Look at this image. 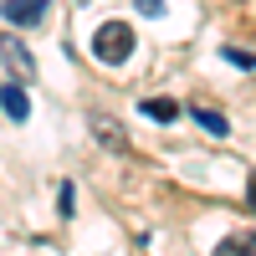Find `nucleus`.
I'll return each mask as SVG.
<instances>
[{
  "label": "nucleus",
  "instance_id": "obj_1",
  "mask_svg": "<svg viewBox=\"0 0 256 256\" xmlns=\"http://www.w3.org/2000/svg\"><path fill=\"white\" fill-rule=\"evenodd\" d=\"M128 52H134V26H123V20L98 26V36H92V56L102 62V67H118V62H128Z\"/></svg>",
  "mask_w": 256,
  "mask_h": 256
},
{
  "label": "nucleus",
  "instance_id": "obj_2",
  "mask_svg": "<svg viewBox=\"0 0 256 256\" xmlns=\"http://www.w3.org/2000/svg\"><path fill=\"white\" fill-rule=\"evenodd\" d=\"M0 16H6L10 26H41V20H46V0H6Z\"/></svg>",
  "mask_w": 256,
  "mask_h": 256
},
{
  "label": "nucleus",
  "instance_id": "obj_3",
  "mask_svg": "<svg viewBox=\"0 0 256 256\" xmlns=\"http://www.w3.org/2000/svg\"><path fill=\"white\" fill-rule=\"evenodd\" d=\"M0 108H6V118L26 123V118H31V98H26V88H20V82H6V88H0Z\"/></svg>",
  "mask_w": 256,
  "mask_h": 256
},
{
  "label": "nucleus",
  "instance_id": "obj_4",
  "mask_svg": "<svg viewBox=\"0 0 256 256\" xmlns=\"http://www.w3.org/2000/svg\"><path fill=\"white\" fill-rule=\"evenodd\" d=\"M144 118H159V123H174V118H180V102H169V98H148V102H144Z\"/></svg>",
  "mask_w": 256,
  "mask_h": 256
},
{
  "label": "nucleus",
  "instance_id": "obj_5",
  "mask_svg": "<svg viewBox=\"0 0 256 256\" xmlns=\"http://www.w3.org/2000/svg\"><path fill=\"white\" fill-rule=\"evenodd\" d=\"M195 123L205 128V134H216V138H220V134H230V123H226V113H216V108H195Z\"/></svg>",
  "mask_w": 256,
  "mask_h": 256
},
{
  "label": "nucleus",
  "instance_id": "obj_6",
  "mask_svg": "<svg viewBox=\"0 0 256 256\" xmlns=\"http://www.w3.org/2000/svg\"><path fill=\"white\" fill-rule=\"evenodd\" d=\"M92 128H98V138H102V144L128 148V138H123V128H118V123H108V118H92Z\"/></svg>",
  "mask_w": 256,
  "mask_h": 256
},
{
  "label": "nucleus",
  "instance_id": "obj_7",
  "mask_svg": "<svg viewBox=\"0 0 256 256\" xmlns=\"http://www.w3.org/2000/svg\"><path fill=\"white\" fill-rule=\"evenodd\" d=\"M6 46H10V62H16V67L36 77V62H31V52H26V46H16V41H6Z\"/></svg>",
  "mask_w": 256,
  "mask_h": 256
},
{
  "label": "nucleus",
  "instance_id": "obj_8",
  "mask_svg": "<svg viewBox=\"0 0 256 256\" xmlns=\"http://www.w3.org/2000/svg\"><path fill=\"white\" fill-rule=\"evenodd\" d=\"M226 62H236L241 72H251V52H241V46H226Z\"/></svg>",
  "mask_w": 256,
  "mask_h": 256
},
{
  "label": "nucleus",
  "instance_id": "obj_9",
  "mask_svg": "<svg viewBox=\"0 0 256 256\" xmlns=\"http://www.w3.org/2000/svg\"><path fill=\"white\" fill-rule=\"evenodd\" d=\"M134 6H138L144 16H164V6H169V0H134Z\"/></svg>",
  "mask_w": 256,
  "mask_h": 256
}]
</instances>
